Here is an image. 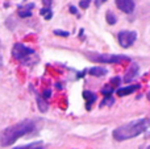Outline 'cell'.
Instances as JSON below:
<instances>
[{
    "instance_id": "cell-1",
    "label": "cell",
    "mask_w": 150,
    "mask_h": 149,
    "mask_svg": "<svg viewBox=\"0 0 150 149\" xmlns=\"http://www.w3.org/2000/svg\"><path fill=\"white\" fill-rule=\"evenodd\" d=\"M34 128H36L34 121L29 120V119L8 127L4 131L0 132V147H4V148L9 147V145H12L17 139L30 133Z\"/></svg>"
},
{
    "instance_id": "cell-2",
    "label": "cell",
    "mask_w": 150,
    "mask_h": 149,
    "mask_svg": "<svg viewBox=\"0 0 150 149\" xmlns=\"http://www.w3.org/2000/svg\"><path fill=\"white\" fill-rule=\"evenodd\" d=\"M150 128V119L142 118L133 120L130 123H127L124 126L119 127L113 131V139L117 141H125L129 139H134L138 135L144 133Z\"/></svg>"
},
{
    "instance_id": "cell-3",
    "label": "cell",
    "mask_w": 150,
    "mask_h": 149,
    "mask_svg": "<svg viewBox=\"0 0 150 149\" xmlns=\"http://www.w3.org/2000/svg\"><path fill=\"white\" fill-rule=\"evenodd\" d=\"M88 60L99 63H120L124 61H129L130 58L128 55L122 54H98V53H88Z\"/></svg>"
},
{
    "instance_id": "cell-4",
    "label": "cell",
    "mask_w": 150,
    "mask_h": 149,
    "mask_svg": "<svg viewBox=\"0 0 150 149\" xmlns=\"http://www.w3.org/2000/svg\"><path fill=\"white\" fill-rule=\"evenodd\" d=\"M33 54H34V50L32 49V48L25 46L24 44H20V42L15 44V46H13V49H12L13 58L17 61H23V62H25L26 58L33 55Z\"/></svg>"
},
{
    "instance_id": "cell-5",
    "label": "cell",
    "mask_w": 150,
    "mask_h": 149,
    "mask_svg": "<svg viewBox=\"0 0 150 149\" xmlns=\"http://www.w3.org/2000/svg\"><path fill=\"white\" fill-rule=\"evenodd\" d=\"M117 40H119V44L121 48L127 49V48L132 46L133 44L137 40V32L134 31H121L117 34Z\"/></svg>"
},
{
    "instance_id": "cell-6",
    "label": "cell",
    "mask_w": 150,
    "mask_h": 149,
    "mask_svg": "<svg viewBox=\"0 0 150 149\" xmlns=\"http://www.w3.org/2000/svg\"><path fill=\"white\" fill-rule=\"evenodd\" d=\"M116 7L124 13H132L134 11V1L133 0H115Z\"/></svg>"
},
{
    "instance_id": "cell-7",
    "label": "cell",
    "mask_w": 150,
    "mask_h": 149,
    "mask_svg": "<svg viewBox=\"0 0 150 149\" xmlns=\"http://www.w3.org/2000/svg\"><path fill=\"white\" fill-rule=\"evenodd\" d=\"M138 70H140V66H138V63H136V62H132V63H130L129 69H128L127 74H125V77H124V82L129 83L130 81H133V79L137 77Z\"/></svg>"
},
{
    "instance_id": "cell-8",
    "label": "cell",
    "mask_w": 150,
    "mask_h": 149,
    "mask_svg": "<svg viewBox=\"0 0 150 149\" xmlns=\"http://www.w3.org/2000/svg\"><path fill=\"white\" fill-rule=\"evenodd\" d=\"M140 87L141 84H130V86H127V87H120L117 90V95L119 96H127V95H130L134 91H137Z\"/></svg>"
},
{
    "instance_id": "cell-9",
    "label": "cell",
    "mask_w": 150,
    "mask_h": 149,
    "mask_svg": "<svg viewBox=\"0 0 150 149\" xmlns=\"http://www.w3.org/2000/svg\"><path fill=\"white\" fill-rule=\"evenodd\" d=\"M83 98L86 99V102H87V104H86V108L87 110H91V106L93 104V103L96 102V99H98V96H96L95 92L92 91H83Z\"/></svg>"
},
{
    "instance_id": "cell-10",
    "label": "cell",
    "mask_w": 150,
    "mask_h": 149,
    "mask_svg": "<svg viewBox=\"0 0 150 149\" xmlns=\"http://www.w3.org/2000/svg\"><path fill=\"white\" fill-rule=\"evenodd\" d=\"M34 8V4L33 3H29L28 5H25V7H20L18 8V16L23 18L25 17H30L32 16V9Z\"/></svg>"
},
{
    "instance_id": "cell-11",
    "label": "cell",
    "mask_w": 150,
    "mask_h": 149,
    "mask_svg": "<svg viewBox=\"0 0 150 149\" xmlns=\"http://www.w3.org/2000/svg\"><path fill=\"white\" fill-rule=\"evenodd\" d=\"M107 73H108V70L105 67H101V66H95V67H91L88 70V74L92 77H103Z\"/></svg>"
},
{
    "instance_id": "cell-12",
    "label": "cell",
    "mask_w": 150,
    "mask_h": 149,
    "mask_svg": "<svg viewBox=\"0 0 150 149\" xmlns=\"http://www.w3.org/2000/svg\"><path fill=\"white\" fill-rule=\"evenodd\" d=\"M12 149H44V143L34 141V143H30V144L21 145V147H16V148H12Z\"/></svg>"
},
{
    "instance_id": "cell-13",
    "label": "cell",
    "mask_w": 150,
    "mask_h": 149,
    "mask_svg": "<svg viewBox=\"0 0 150 149\" xmlns=\"http://www.w3.org/2000/svg\"><path fill=\"white\" fill-rule=\"evenodd\" d=\"M36 99H37V106H38V110L41 111V112H46L47 108H49V104L46 103V100H45L42 96H40V95H37Z\"/></svg>"
},
{
    "instance_id": "cell-14",
    "label": "cell",
    "mask_w": 150,
    "mask_h": 149,
    "mask_svg": "<svg viewBox=\"0 0 150 149\" xmlns=\"http://www.w3.org/2000/svg\"><path fill=\"white\" fill-rule=\"evenodd\" d=\"M105 20H107V23H108L109 25H115V24L117 23V17H116V15H115L113 12H111V11H108V12H107V15H105Z\"/></svg>"
},
{
    "instance_id": "cell-15",
    "label": "cell",
    "mask_w": 150,
    "mask_h": 149,
    "mask_svg": "<svg viewBox=\"0 0 150 149\" xmlns=\"http://www.w3.org/2000/svg\"><path fill=\"white\" fill-rule=\"evenodd\" d=\"M40 13H41L42 16H44L46 20H50V18L53 17V11L50 9V8H47V7H45V8H42L41 11H40Z\"/></svg>"
},
{
    "instance_id": "cell-16",
    "label": "cell",
    "mask_w": 150,
    "mask_h": 149,
    "mask_svg": "<svg viewBox=\"0 0 150 149\" xmlns=\"http://www.w3.org/2000/svg\"><path fill=\"white\" fill-rule=\"evenodd\" d=\"M113 87L112 86H105V87H103L101 89V94L104 95V96H111L112 95V92H113Z\"/></svg>"
},
{
    "instance_id": "cell-17",
    "label": "cell",
    "mask_w": 150,
    "mask_h": 149,
    "mask_svg": "<svg viewBox=\"0 0 150 149\" xmlns=\"http://www.w3.org/2000/svg\"><path fill=\"white\" fill-rule=\"evenodd\" d=\"M113 102L115 100H113V98L112 96H105L103 102L100 103V107H104V106H111V104H113Z\"/></svg>"
},
{
    "instance_id": "cell-18",
    "label": "cell",
    "mask_w": 150,
    "mask_h": 149,
    "mask_svg": "<svg viewBox=\"0 0 150 149\" xmlns=\"http://www.w3.org/2000/svg\"><path fill=\"white\" fill-rule=\"evenodd\" d=\"M54 34H55V36H59V37H69V36H70V33H69V32L61 31V29H55Z\"/></svg>"
},
{
    "instance_id": "cell-19",
    "label": "cell",
    "mask_w": 150,
    "mask_h": 149,
    "mask_svg": "<svg viewBox=\"0 0 150 149\" xmlns=\"http://www.w3.org/2000/svg\"><path fill=\"white\" fill-rule=\"evenodd\" d=\"M120 83H121V79H120V77H115V78H112L111 79V86L112 87H117V86H120Z\"/></svg>"
},
{
    "instance_id": "cell-20",
    "label": "cell",
    "mask_w": 150,
    "mask_h": 149,
    "mask_svg": "<svg viewBox=\"0 0 150 149\" xmlns=\"http://www.w3.org/2000/svg\"><path fill=\"white\" fill-rule=\"evenodd\" d=\"M88 5H90V0H80L79 1V7L83 9H87Z\"/></svg>"
},
{
    "instance_id": "cell-21",
    "label": "cell",
    "mask_w": 150,
    "mask_h": 149,
    "mask_svg": "<svg viewBox=\"0 0 150 149\" xmlns=\"http://www.w3.org/2000/svg\"><path fill=\"white\" fill-rule=\"evenodd\" d=\"M52 96V90H45L44 92H42V98H44V99H49V98Z\"/></svg>"
},
{
    "instance_id": "cell-22",
    "label": "cell",
    "mask_w": 150,
    "mask_h": 149,
    "mask_svg": "<svg viewBox=\"0 0 150 149\" xmlns=\"http://www.w3.org/2000/svg\"><path fill=\"white\" fill-rule=\"evenodd\" d=\"M69 11H70V13H73V15H76L78 17H79V12H78V8L74 7V5H70L69 7Z\"/></svg>"
},
{
    "instance_id": "cell-23",
    "label": "cell",
    "mask_w": 150,
    "mask_h": 149,
    "mask_svg": "<svg viewBox=\"0 0 150 149\" xmlns=\"http://www.w3.org/2000/svg\"><path fill=\"white\" fill-rule=\"evenodd\" d=\"M107 0H95V4H96V7H100L103 3H105Z\"/></svg>"
},
{
    "instance_id": "cell-24",
    "label": "cell",
    "mask_w": 150,
    "mask_h": 149,
    "mask_svg": "<svg viewBox=\"0 0 150 149\" xmlns=\"http://www.w3.org/2000/svg\"><path fill=\"white\" fill-rule=\"evenodd\" d=\"M52 1H53V0H42V3H44V4L46 5L47 8H50V4H52Z\"/></svg>"
},
{
    "instance_id": "cell-25",
    "label": "cell",
    "mask_w": 150,
    "mask_h": 149,
    "mask_svg": "<svg viewBox=\"0 0 150 149\" xmlns=\"http://www.w3.org/2000/svg\"><path fill=\"white\" fill-rule=\"evenodd\" d=\"M83 33H84V31H83V29H80V31H79V37H80V38H84V36H83Z\"/></svg>"
},
{
    "instance_id": "cell-26",
    "label": "cell",
    "mask_w": 150,
    "mask_h": 149,
    "mask_svg": "<svg viewBox=\"0 0 150 149\" xmlns=\"http://www.w3.org/2000/svg\"><path fill=\"white\" fill-rule=\"evenodd\" d=\"M55 87H57V89H62V84H61V83H55Z\"/></svg>"
}]
</instances>
